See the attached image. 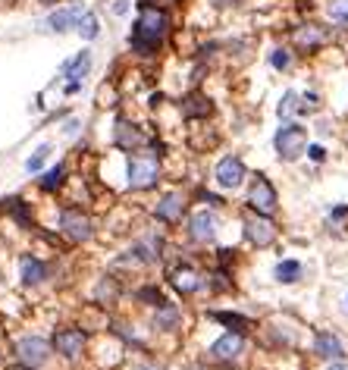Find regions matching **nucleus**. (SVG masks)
Here are the masks:
<instances>
[{"instance_id":"nucleus-1","label":"nucleus","mask_w":348,"mask_h":370,"mask_svg":"<svg viewBox=\"0 0 348 370\" xmlns=\"http://www.w3.org/2000/svg\"><path fill=\"white\" fill-rule=\"evenodd\" d=\"M167 31H170V13L160 4L138 6V19L132 22V31H129V47L138 57H154L160 51Z\"/></svg>"},{"instance_id":"nucleus-2","label":"nucleus","mask_w":348,"mask_h":370,"mask_svg":"<svg viewBox=\"0 0 348 370\" xmlns=\"http://www.w3.org/2000/svg\"><path fill=\"white\" fill-rule=\"evenodd\" d=\"M273 145H276V154H280L282 160H295V157L307 148V129H304V125H295V123L280 125Z\"/></svg>"},{"instance_id":"nucleus-3","label":"nucleus","mask_w":348,"mask_h":370,"mask_svg":"<svg viewBox=\"0 0 348 370\" xmlns=\"http://www.w3.org/2000/svg\"><path fill=\"white\" fill-rule=\"evenodd\" d=\"M327 41H329V31L323 26H317V22H302V26L292 29V44H295L302 53L320 51Z\"/></svg>"},{"instance_id":"nucleus-4","label":"nucleus","mask_w":348,"mask_h":370,"mask_svg":"<svg viewBox=\"0 0 348 370\" xmlns=\"http://www.w3.org/2000/svg\"><path fill=\"white\" fill-rule=\"evenodd\" d=\"M91 69V51H78L73 60H66L60 66V76L66 78V94H76L78 88H82V78L88 76Z\"/></svg>"},{"instance_id":"nucleus-5","label":"nucleus","mask_w":348,"mask_h":370,"mask_svg":"<svg viewBox=\"0 0 348 370\" xmlns=\"http://www.w3.org/2000/svg\"><path fill=\"white\" fill-rule=\"evenodd\" d=\"M88 13L85 10V4H69V6H57L51 16H47V29L63 35V31H73L78 29V22H82V16Z\"/></svg>"},{"instance_id":"nucleus-6","label":"nucleus","mask_w":348,"mask_h":370,"mask_svg":"<svg viewBox=\"0 0 348 370\" xmlns=\"http://www.w3.org/2000/svg\"><path fill=\"white\" fill-rule=\"evenodd\" d=\"M157 183V160L151 154H141V157H132L129 163V185L132 188H148Z\"/></svg>"},{"instance_id":"nucleus-7","label":"nucleus","mask_w":348,"mask_h":370,"mask_svg":"<svg viewBox=\"0 0 348 370\" xmlns=\"http://www.w3.org/2000/svg\"><path fill=\"white\" fill-rule=\"evenodd\" d=\"M248 201H251V207H255L257 214H273V210H276V188L270 185V179H267V176H255Z\"/></svg>"},{"instance_id":"nucleus-8","label":"nucleus","mask_w":348,"mask_h":370,"mask_svg":"<svg viewBox=\"0 0 348 370\" xmlns=\"http://www.w3.org/2000/svg\"><path fill=\"white\" fill-rule=\"evenodd\" d=\"M245 235H248L251 245L267 248V245H273V242H276V226L270 223V220H264V217L248 214V217H245Z\"/></svg>"},{"instance_id":"nucleus-9","label":"nucleus","mask_w":348,"mask_h":370,"mask_svg":"<svg viewBox=\"0 0 348 370\" xmlns=\"http://www.w3.org/2000/svg\"><path fill=\"white\" fill-rule=\"evenodd\" d=\"M60 226L63 232L73 242H88L91 239V220L82 214V210H63L60 214Z\"/></svg>"},{"instance_id":"nucleus-10","label":"nucleus","mask_w":348,"mask_h":370,"mask_svg":"<svg viewBox=\"0 0 348 370\" xmlns=\"http://www.w3.org/2000/svg\"><path fill=\"white\" fill-rule=\"evenodd\" d=\"M213 176H217V183L223 188H239L245 179V163L239 157H223V160L217 163V170H213Z\"/></svg>"},{"instance_id":"nucleus-11","label":"nucleus","mask_w":348,"mask_h":370,"mask_svg":"<svg viewBox=\"0 0 348 370\" xmlns=\"http://www.w3.org/2000/svg\"><path fill=\"white\" fill-rule=\"evenodd\" d=\"M82 345H85L82 329H60V333L53 336V349H57L60 355H66V358H76L78 351H82Z\"/></svg>"},{"instance_id":"nucleus-12","label":"nucleus","mask_w":348,"mask_h":370,"mask_svg":"<svg viewBox=\"0 0 348 370\" xmlns=\"http://www.w3.org/2000/svg\"><path fill=\"white\" fill-rule=\"evenodd\" d=\"M47 349H51V345H47L44 339L29 336V339L19 342V358L26 361L29 367H38V364H44V361H47Z\"/></svg>"},{"instance_id":"nucleus-13","label":"nucleus","mask_w":348,"mask_h":370,"mask_svg":"<svg viewBox=\"0 0 348 370\" xmlns=\"http://www.w3.org/2000/svg\"><path fill=\"white\" fill-rule=\"evenodd\" d=\"M217 235V217L210 210H198L192 217V239L195 242H210Z\"/></svg>"},{"instance_id":"nucleus-14","label":"nucleus","mask_w":348,"mask_h":370,"mask_svg":"<svg viewBox=\"0 0 348 370\" xmlns=\"http://www.w3.org/2000/svg\"><path fill=\"white\" fill-rule=\"evenodd\" d=\"M242 351V336L239 333H226L223 339H217L210 345V355L213 358H223V361H229V358H235Z\"/></svg>"},{"instance_id":"nucleus-15","label":"nucleus","mask_w":348,"mask_h":370,"mask_svg":"<svg viewBox=\"0 0 348 370\" xmlns=\"http://www.w3.org/2000/svg\"><path fill=\"white\" fill-rule=\"evenodd\" d=\"M314 351H317V355H323V358H342V355H345V345H342V339H339V336H333V333H317Z\"/></svg>"},{"instance_id":"nucleus-16","label":"nucleus","mask_w":348,"mask_h":370,"mask_svg":"<svg viewBox=\"0 0 348 370\" xmlns=\"http://www.w3.org/2000/svg\"><path fill=\"white\" fill-rule=\"evenodd\" d=\"M182 210H185V201H182L179 195H167V198L157 204V220L176 223V220H182Z\"/></svg>"},{"instance_id":"nucleus-17","label":"nucleus","mask_w":348,"mask_h":370,"mask_svg":"<svg viewBox=\"0 0 348 370\" xmlns=\"http://www.w3.org/2000/svg\"><path fill=\"white\" fill-rule=\"evenodd\" d=\"M170 282L179 289L182 295H192L198 286H201V279H198V273L192 270V267H176L173 270V277H170Z\"/></svg>"},{"instance_id":"nucleus-18","label":"nucleus","mask_w":348,"mask_h":370,"mask_svg":"<svg viewBox=\"0 0 348 370\" xmlns=\"http://www.w3.org/2000/svg\"><path fill=\"white\" fill-rule=\"evenodd\" d=\"M44 277H47V270H44V264H41V261H35V257H22V279H26L29 286L41 282Z\"/></svg>"},{"instance_id":"nucleus-19","label":"nucleus","mask_w":348,"mask_h":370,"mask_svg":"<svg viewBox=\"0 0 348 370\" xmlns=\"http://www.w3.org/2000/svg\"><path fill=\"white\" fill-rule=\"evenodd\" d=\"M298 110H302V98H298V91H286V94H282V101L276 104L280 120H289V116H295Z\"/></svg>"},{"instance_id":"nucleus-20","label":"nucleus","mask_w":348,"mask_h":370,"mask_svg":"<svg viewBox=\"0 0 348 370\" xmlns=\"http://www.w3.org/2000/svg\"><path fill=\"white\" fill-rule=\"evenodd\" d=\"M182 113L185 116H208L210 113V101H204L201 94H188L185 104H182Z\"/></svg>"},{"instance_id":"nucleus-21","label":"nucleus","mask_w":348,"mask_h":370,"mask_svg":"<svg viewBox=\"0 0 348 370\" xmlns=\"http://www.w3.org/2000/svg\"><path fill=\"white\" fill-rule=\"evenodd\" d=\"M116 141H120L123 148H135V145L145 141V135H141L138 129H132L129 123H120V125H116Z\"/></svg>"},{"instance_id":"nucleus-22","label":"nucleus","mask_w":348,"mask_h":370,"mask_svg":"<svg viewBox=\"0 0 348 370\" xmlns=\"http://www.w3.org/2000/svg\"><path fill=\"white\" fill-rule=\"evenodd\" d=\"M78 35H82L85 38V41H94V38H98L101 35V19H98V16H94V13H85L82 16V22H78Z\"/></svg>"},{"instance_id":"nucleus-23","label":"nucleus","mask_w":348,"mask_h":370,"mask_svg":"<svg viewBox=\"0 0 348 370\" xmlns=\"http://www.w3.org/2000/svg\"><path fill=\"white\" fill-rule=\"evenodd\" d=\"M298 277H302V264H298V261L276 264V279H280V282H295Z\"/></svg>"},{"instance_id":"nucleus-24","label":"nucleus","mask_w":348,"mask_h":370,"mask_svg":"<svg viewBox=\"0 0 348 370\" xmlns=\"http://www.w3.org/2000/svg\"><path fill=\"white\" fill-rule=\"evenodd\" d=\"M210 317H213V320H220V324H226L229 329H235V333H242V329H248V327H251V324H248V320H245V317H239V314L213 311V314H210Z\"/></svg>"},{"instance_id":"nucleus-25","label":"nucleus","mask_w":348,"mask_h":370,"mask_svg":"<svg viewBox=\"0 0 348 370\" xmlns=\"http://www.w3.org/2000/svg\"><path fill=\"white\" fill-rule=\"evenodd\" d=\"M327 16L339 26H348V0H329L327 4Z\"/></svg>"},{"instance_id":"nucleus-26","label":"nucleus","mask_w":348,"mask_h":370,"mask_svg":"<svg viewBox=\"0 0 348 370\" xmlns=\"http://www.w3.org/2000/svg\"><path fill=\"white\" fill-rule=\"evenodd\" d=\"M270 66L280 69V73H286V69L292 66V51H286V47H276V51L270 53Z\"/></svg>"},{"instance_id":"nucleus-27","label":"nucleus","mask_w":348,"mask_h":370,"mask_svg":"<svg viewBox=\"0 0 348 370\" xmlns=\"http://www.w3.org/2000/svg\"><path fill=\"white\" fill-rule=\"evenodd\" d=\"M47 157H51V145H41V148H38V151H35V154H31L29 160H26V170H29V173H38V170L44 167V160H47Z\"/></svg>"},{"instance_id":"nucleus-28","label":"nucleus","mask_w":348,"mask_h":370,"mask_svg":"<svg viewBox=\"0 0 348 370\" xmlns=\"http://www.w3.org/2000/svg\"><path fill=\"white\" fill-rule=\"evenodd\" d=\"M63 176H66V170H63V167L47 170V173H44V179H41V188H44V192H53V188H57V185L63 183Z\"/></svg>"},{"instance_id":"nucleus-29","label":"nucleus","mask_w":348,"mask_h":370,"mask_svg":"<svg viewBox=\"0 0 348 370\" xmlns=\"http://www.w3.org/2000/svg\"><path fill=\"white\" fill-rule=\"evenodd\" d=\"M320 107V101H317V94H302V110H317Z\"/></svg>"},{"instance_id":"nucleus-30","label":"nucleus","mask_w":348,"mask_h":370,"mask_svg":"<svg viewBox=\"0 0 348 370\" xmlns=\"http://www.w3.org/2000/svg\"><path fill=\"white\" fill-rule=\"evenodd\" d=\"M129 6H132L129 0H116V4H113V13H116V16H126V13H129Z\"/></svg>"},{"instance_id":"nucleus-31","label":"nucleus","mask_w":348,"mask_h":370,"mask_svg":"<svg viewBox=\"0 0 348 370\" xmlns=\"http://www.w3.org/2000/svg\"><path fill=\"white\" fill-rule=\"evenodd\" d=\"M307 151H311V157H314V160H323V157H327V151H323L320 145H311V148H307Z\"/></svg>"},{"instance_id":"nucleus-32","label":"nucleus","mask_w":348,"mask_h":370,"mask_svg":"<svg viewBox=\"0 0 348 370\" xmlns=\"http://www.w3.org/2000/svg\"><path fill=\"white\" fill-rule=\"evenodd\" d=\"M78 125H82L78 120H69V123H66V135H76V132H78Z\"/></svg>"},{"instance_id":"nucleus-33","label":"nucleus","mask_w":348,"mask_h":370,"mask_svg":"<svg viewBox=\"0 0 348 370\" xmlns=\"http://www.w3.org/2000/svg\"><path fill=\"white\" fill-rule=\"evenodd\" d=\"M327 370H348V364H329Z\"/></svg>"},{"instance_id":"nucleus-34","label":"nucleus","mask_w":348,"mask_h":370,"mask_svg":"<svg viewBox=\"0 0 348 370\" xmlns=\"http://www.w3.org/2000/svg\"><path fill=\"white\" fill-rule=\"evenodd\" d=\"M135 370H154V367H135Z\"/></svg>"}]
</instances>
